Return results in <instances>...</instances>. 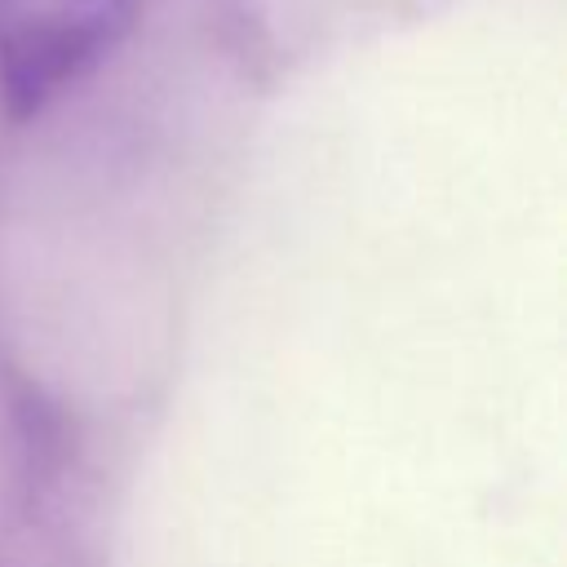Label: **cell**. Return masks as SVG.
Here are the masks:
<instances>
[{
	"mask_svg": "<svg viewBox=\"0 0 567 567\" xmlns=\"http://www.w3.org/2000/svg\"><path fill=\"white\" fill-rule=\"evenodd\" d=\"M142 0H0V106L27 124L89 80L137 27Z\"/></svg>",
	"mask_w": 567,
	"mask_h": 567,
	"instance_id": "6da1fadb",
	"label": "cell"
}]
</instances>
